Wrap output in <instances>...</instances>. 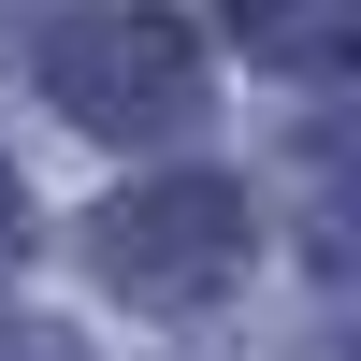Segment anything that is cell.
I'll return each instance as SVG.
<instances>
[{
    "instance_id": "cell-1",
    "label": "cell",
    "mask_w": 361,
    "mask_h": 361,
    "mask_svg": "<svg viewBox=\"0 0 361 361\" xmlns=\"http://www.w3.org/2000/svg\"><path fill=\"white\" fill-rule=\"evenodd\" d=\"M87 260H102L116 304L188 318V304H217L260 260V202L231 188V173H145V188H116L102 217H87Z\"/></svg>"
},
{
    "instance_id": "cell-2",
    "label": "cell",
    "mask_w": 361,
    "mask_h": 361,
    "mask_svg": "<svg viewBox=\"0 0 361 361\" xmlns=\"http://www.w3.org/2000/svg\"><path fill=\"white\" fill-rule=\"evenodd\" d=\"M29 87L44 116H73L87 145H173L202 116V44L173 15H58L29 44Z\"/></svg>"
},
{
    "instance_id": "cell-3",
    "label": "cell",
    "mask_w": 361,
    "mask_h": 361,
    "mask_svg": "<svg viewBox=\"0 0 361 361\" xmlns=\"http://www.w3.org/2000/svg\"><path fill=\"white\" fill-rule=\"evenodd\" d=\"M15 260H29V173L0 159V275H15Z\"/></svg>"
},
{
    "instance_id": "cell-4",
    "label": "cell",
    "mask_w": 361,
    "mask_h": 361,
    "mask_svg": "<svg viewBox=\"0 0 361 361\" xmlns=\"http://www.w3.org/2000/svg\"><path fill=\"white\" fill-rule=\"evenodd\" d=\"M0 361H87V347L58 333V318H15V333H0Z\"/></svg>"
}]
</instances>
